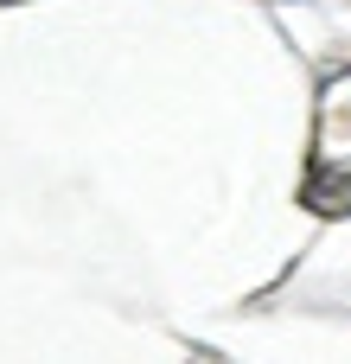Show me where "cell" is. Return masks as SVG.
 Listing matches in <instances>:
<instances>
[{"instance_id":"1","label":"cell","mask_w":351,"mask_h":364,"mask_svg":"<svg viewBox=\"0 0 351 364\" xmlns=\"http://www.w3.org/2000/svg\"><path fill=\"white\" fill-rule=\"evenodd\" d=\"M307 211H326V218H339V211H351V173H313L307 179Z\"/></svg>"}]
</instances>
